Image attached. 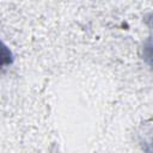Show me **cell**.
Listing matches in <instances>:
<instances>
[{"instance_id":"6da1fadb","label":"cell","mask_w":153,"mask_h":153,"mask_svg":"<svg viewBox=\"0 0 153 153\" xmlns=\"http://www.w3.org/2000/svg\"><path fill=\"white\" fill-rule=\"evenodd\" d=\"M136 140L143 153H153V118H148L139 126Z\"/></svg>"},{"instance_id":"7a4b0ae2","label":"cell","mask_w":153,"mask_h":153,"mask_svg":"<svg viewBox=\"0 0 153 153\" xmlns=\"http://www.w3.org/2000/svg\"><path fill=\"white\" fill-rule=\"evenodd\" d=\"M140 56L143 63L148 67L151 72H153V36L148 37L140 48Z\"/></svg>"}]
</instances>
